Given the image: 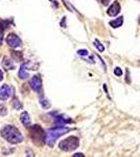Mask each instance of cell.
Instances as JSON below:
<instances>
[{"label": "cell", "mask_w": 140, "mask_h": 157, "mask_svg": "<svg viewBox=\"0 0 140 157\" xmlns=\"http://www.w3.org/2000/svg\"><path fill=\"white\" fill-rule=\"evenodd\" d=\"M1 136L3 137L6 140L9 141V144H19L23 140V136H22L21 132L19 130L14 127V126H4L1 129Z\"/></svg>", "instance_id": "obj_1"}, {"label": "cell", "mask_w": 140, "mask_h": 157, "mask_svg": "<svg viewBox=\"0 0 140 157\" xmlns=\"http://www.w3.org/2000/svg\"><path fill=\"white\" fill-rule=\"evenodd\" d=\"M28 133L30 135L32 143L38 146H43L46 143V135H45V131L43 130L41 126L35 125L32 127H28Z\"/></svg>", "instance_id": "obj_2"}, {"label": "cell", "mask_w": 140, "mask_h": 157, "mask_svg": "<svg viewBox=\"0 0 140 157\" xmlns=\"http://www.w3.org/2000/svg\"><path fill=\"white\" fill-rule=\"evenodd\" d=\"M69 131H70V129L67 127H57V128L50 129L46 134V145H48L49 147H53L55 146V140H57L60 136L68 133Z\"/></svg>", "instance_id": "obj_3"}, {"label": "cell", "mask_w": 140, "mask_h": 157, "mask_svg": "<svg viewBox=\"0 0 140 157\" xmlns=\"http://www.w3.org/2000/svg\"><path fill=\"white\" fill-rule=\"evenodd\" d=\"M80 146V139H78L76 136H70V137H67L64 140H62L60 143V149L64 152H71L74 151L75 149L78 148Z\"/></svg>", "instance_id": "obj_4"}, {"label": "cell", "mask_w": 140, "mask_h": 157, "mask_svg": "<svg viewBox=\"0 0 140 157\" xmlns=\"http://www.w3.org/2000/svg\"><path fill=\"white\" fill-rule=\"evenodd\" d=\"M14 94V89L11 86L4 84L0 87V101H6Z\"/></svg>", "instance_id": "obj_5"}, {"label": "cell", "mask_w": 140, "mask_h": 157, "mask_svg": "<svg viewBox=\"0 0 140 157\" xmlns=\"http://www.w3.org/2000/svg\"><path fill=\"white\" fill-rule=\"evenodd\" d=\"M6 41L7 43V45L11 46L12 48H17V47L21 46V44H22L21 39H20L16 34H9V36L6 37Z\"/></svg>", "instance_id": "obj_6"}, {"label": "cell", "mask_w": 140, "mask_h": 157, "mask_svg": "<svg viewBox=\"0 0 140 157\" xmlns=\"http://www.w3.org/2000/svg\"><path fill=\"white\" fill-rule=\"evenodd\" d=\"M30 87L35 92H40L42 89V80L40 75H34L30 80Z\"/></svg>", "instance_id": "obj_7"}, {"label": "cell", "mask_w": 140, "mask_h": 157, "mask_svg": "<svg viewBox=\"0 0 140 157\" xmlns=\"http://www.w3.org/2000/svg\"><path fill=\"white\" fill-rule=\"evenodd\" d=\"M119 12H120V4L118 3V1H114V3H112V6L109 7L108 11H107L108 15L111 17L116 16Z\"/></svg>", "instance_id": "obj_8"}, {"label": "cell", "mask_w": 140, "mask_h": 157, "mask_svg": "<svg viewBox=\"0 0 140 157\" xmlns=\"http://www.w3.org/2000/svg\"><path fill=\"white\" fill-rule=\"evenodd\" d=\"M1 64H2V67H3L6 70H13V69H15L14 63L12 62V60L9 59V57H4L3 60H2Z\"/></svg>", "instance_id": "obj_9"}, {"label": "cell", "mask_w": 140, "mask_h": 157, "mask_svg": "<svg viewBox=\"0 0 140 157\" xmlns=\"http://www.w3.org/2000/svg\"><path fill=\"white\" fill-rule=\"evenodd\" d=\"M20 121H21V123L23 124L25 127L28 128L30 126V116L26 111H23V112L21 113V115H20Z\"/></svg>", "instance_id": "obj_10"}, {"label": "cell", "mask_w": 140, "mask_h": 157, "mask_svg": "<svg viewBox=\"0 0 140 157\" xmlns=\"http://www.w3.org/2000/svg\"><path fill=\"white\" fill-rule=\"evenodd\" d=\"M18 75L21 80H25V78H28V72L26 71V64H22L20 67L19 71H18Z\"/></svg>", "instance_id": "obj_11"}, {"label": "cell", "mask_w": 140, "mask_h": 157, "mask_svg": "<svg viewBox=\"0 0 140 157\" xmlns=\"http://www.w3.org/2000/svg\"><path fill=\"white\" fill-rule=\"evenodd\" d=\"M123 23V17H119V18L117 19H114L110 21V25L112 27H114V29H117V27H120L121 25Z\"/></svg>", "instance_id": "obj_12"}, {"label": "cell", "mask_w": 140, "mask_h": 157, "mask_svg": "<svg viewBox=\"0 0 140 157\" xmlns=\"http://www.w3.org/2000/svg\"><path fill=\"white\" fill-rule=\"evenodd\" d=\"M6 25H7L6 21H0V45L2 43V40H3V32L6 29Z\"/></svg>", "instance_id": "obj_13"}, {"label": "cell", "mask_w": 140, "mask_h": 157, "mask_svg": "<svg viewBox=\"0 0 140 157\" xmlns=\"http://www.w3.org/2000/svg\"><path fill=\"white\" fill-rule=\"evenodd\" d=\"M13 106L15 107V109H17V110H20V109H22V104L19 102V100H18L17 98H14V100H13Z\"/></svg>", "instance_id": "obj_14"}, {"label": "cell", "mask_w": 140, "mask_h": 157, "mask_svg": "<svg viewBox=\"0 0 140 157\" xmlns=\"http://www.w3.org/2000/svg\"><path fill=\"white\" fill-rule=\"evenodd\" d=\"M94 45H95V47L98 49V52H103L104 50H105V47H104V45L101 44V43L99 42L98 40H95V41H94Z\"/></svg>", "instance_id": "obj_15"}, {"label": "cell", "mask_w": 140, "mask_h": 157, "mask_svg": "<svg viewBox=\"0 0 140 157\" xmlns=\"http://www.w3.org/2000/svg\"><path fill=\"white\" fill-rule=\"evenodd\" d=\"M13 54H12V57H13V59H14L15 61H20V60H22V55L20 54V52H12Z\"/></svg>", "instance_id": "obj_16"}, {"label": "cell", "mask_w": 140, "mask_h": 157, "mask_svg": "<svg viewBox=\"0 0 140 157\" xmlns=\"http://www.w3.org/2000/svg\"><path fill=\"white\" fill-rule=\"evenodd\" d=\"M7 113V110H6V107L3 106L2 104H0V116H4L6 115Z\"/></svg>", "instance_id": "obj_17"}, {"label": "cell", "mask_w": 140, "mask_h": 157, "mask_svg": "<svg viewBox=\"0 0 140 157\" xmlns=\"http://www.w3.org/2000/svg\"><path fill=\"white\" fill-rule=\"evenodd\" d=\"M41 105H42V107L44 109H48L50 107V104L48 103L47 100H41Z\"/></svg>", "instance_id": "obj_18"}, {"label": "cell", "mask_w": 140, "mask_h": 157, "mask_svg": "<svg viewBox=\"0 0 140 157\" xmlns=\"http://www.w3.org/2000/svg\"><path fill=\"white\" fill-rule=\"evenodd\" d=\"M114 73H115L117 77H120V75H123V69H120L119 67H116L114 69Z\"/></svg>", "instance_id": "obj_19"}, {"label": "cell", "mask_w": 140, "mask_h": 157, "mask_svg": "<svg viewBox=\"0 0 140 157\" xmlns=\"http://www.w3.org/2000/svg\"><path fill=\"white\" fill-rule=\"evenodd\" d=\"M78 54L80 55V56H88V50L81 49V50H78Z\"/></svg>", "instance_id": "obj_20"}, {"label": "cell", "mask_w": 140, "mask_h": 157, "mask_svg": "<svg viewBox=\"0 0 140 157\" xmlns=\"http://www.w3.org/2000/svg\"><path fill=\"white\" fill-rule=\"evenodd\" d=\"M98 1L100 2V3L103 4V6H108L109 2H110L111 0H98Z\"/></svg>", "instance_id": "obj_21"}, {"label": "cell", "mask_w": 140, "mask_h": 157, "mask_svg": "<svg viewBox=\"0 0 140 157\" xmlns=\"http://www.w3.org/2000/svg\"><path fill=\"white\" fill-rule=\"evenodd\" d=\"M83 156H84V154H82V153L74 154V155H73V157H83Z\"/></svg>", "instance_id": "obj_22"}, {"label": "cell", "mask_w": 140, "mask_h": 157, "mask_svg": "<svg viewBox=\"0 0 140 157\" xmlns=\"http://www.w3.org/2000/svg\"><path fill=\"white\" fill-rule=\"evenodd\" d=\"M2 80H3V72L0 70V82H1Z\"/></svg>", "instance_id": "obj_23"}, {"label": "cell", "mask_w": 140, "mask_h": 157, "mask_svg": "<svg viewBox=\"0 0 140 157\" xmlns=\"http://www.w3.org/2000/svg\"><path fill=\"white\" fill-rule=\"evenodd\" d=\"M139 22H140V19H139Z\"/></svg>", "instance_id": "obj_24"}]
</instances>
